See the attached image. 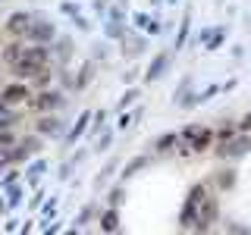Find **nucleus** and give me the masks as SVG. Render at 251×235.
Instances as JSON below:
<instances>
[{"mask_svg":"<svg viewBox=\"0 0 251 235\" xmlns=\"http://www.w3.org/2000/svg\"><path fill=\"white\" fill-rule=\"evenodd\" d=\"M104 229H116V213H104Z\"/></svg>","mask_w":251,"mask_h":235,"instance_id":"obj_5","label":"nucleus"},{"mask_svg":"<svg viewBox=\"0 0 251 235\" xmlns=\"http://www.w3.org/2000/svg\"><path fill=\"white\" fill-rule=\"evenodd\" d=\"M22 97H25V85H10L3 91V104H19Z\"/></svg>","mask_w":251,"mask_h":235,"instance_id":"obj_2","label":"nucleus"},{"mask_svg":"<svg viewBox=\"0 0 251 235\" xmlns=\"http://www.w3.org/2000/svg\"><path fill=\"white\" fill-rule=\"evenodd\" d=\"M53 104H57V94H41V100H35L38 110H47V107H53Z\"/></svg>","mask_w":251,"mask_h":235,"instance_id":"obj_4","label":"nucleus"},{"mask_svg":"<svg viewBox=\"0 0 251 235\" xmlns=\"http://www.w3.org/2000/svg\"><path fill=\"white\" fill-rule=\"evenodd\" d=\"M53 129H57V122H53V119H44L41 122V132H53Z\"/></svg>","mask_w":251,"mask_h":235,"instance_id":"obj_6","label":"nucleus"},{"mask_svg":"<svg viewBox=\"0 0 251 235\" xmlns=\"http://www.w3.org/2000/svg\"><path fill=\"white\" fill-rule=\"evenodd\" d=\"M198 201H201V188H195V191H192V198H188V204H185V213H182V223H192L195 210H198Z\"/></svg>","mask_w":251,"mask_h":235,"instance_id":"obj_3","label":"nucleus"},{"mask_svg":"<svg viewBox=\"0 0 251 235\" xmlns=\"http://www.w3.org/2000/svg\"><path fill=\"white\" fill-rule=\"evenodd\" d=\"M6 28H10L13 35H22V31H28V28H31V25H28V16H25V13H16L13 19L6 22Z\"/></svg>","mask_w":251,"mask_h":235,"instance_id":"obj_1","label":"nucleus"}]
</instances>
